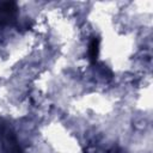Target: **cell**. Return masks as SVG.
<instances>
[{"label":"cell","instance_id":"1","mask_svg":"<svg viewBox=\"0 0 153 153\" xmlns=\"http://www.w3.org/2000/svg\"><path fill=\"white\" fill-rule=\"evenodd\" d=\"M17 14V5L14 2H0V24L10 23Z\"/></svg>","mask_w":153,"mask_h":153},{"label":"cell","instance_id":"2","mask_svg":"<svg viewBox=\"0 0 153 153\" xmlns=\"http://www.w3.org/2000/svg\"><path fill=\"white\" fill-rule=\"evenodd\" d=\"M98 47H99V39L98 38H93L91 44H90V56L92 59V61L97 60L98 56Z\"/></svg>","mask_w":153,"mask_h":153}]
</instances>
